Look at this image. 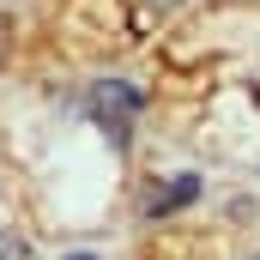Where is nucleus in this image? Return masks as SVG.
Instances as JSON below:
<instances>
[{
  "label": "nucleus",
  "instance_id": "1",
  "mask_svg": "<svg viewBox=\"0 0 260 260\" xmlns=\"http://www.w3.org/2000/svg\"><path fill=\"white\" fill-rule=\"evenodd\" d=\"M139 109H145V91L127 85V79H103V85L91 91V115H97V127H109L115 145H127V127H133Z\"/></svg>",
  "mask_w": 260,
  "mask_h": 260
},
{
  "label": "nucleus",
  "instance_id": "2",
  "mask_svg": "<svg viewBox=\"0 0 260 260\" xmlns=\"http://www.w3.org/2000/svg\"><path fill=\"white\" fill-rule=\"evenodd\" d=\"M194 200H200V176H176L164 194L145 200V218H170V212H182V206H194Z\"/></svg>",
  "mask_w": 260,
  "mask_h": 260
},
{
  "label": "nucleus",
  "instance_id": "3",
  "mask_svg": "<svg viewBox=\"0 0 260 260\" xmlns=\"http://www.w3.org/2000/svg\"><path fill=\"white\" fill-rule=\"evenodd\" d=\"M176 6H182V0H133V24H139V30H151V24H157V18H170Z\"/></svg>",
  "mask_w": 260,
  "mask_h": 260
},
{
  "label": "nucleus",
  "instance_id": "4",
  "mask_svg": "<svg viewBox=\"0 0 260 260\" xmlns=\"http://www.w3.org/2000/svg\"><path fill=\"white\" fill-rule=\"evenodd\" d=\"M73 260H91V254H73Z\"/></svg>",
  "mask_w": 260,
  "mask_h": 260
},
{
  "label": "nucleus",
  "instance_id": "5",
  "mask_svg": "<svg viewBox=\"0 0 260 260\" xmlns=\"http://www.w3.org/2000/svg\"><path fill=\"white\" fill-rule=\"evenodd\" d=\"M254 260H260V254H254Z\"/></svg>",
  "mask_w": 260,
  "mask_h": 260
}]
</instances>
